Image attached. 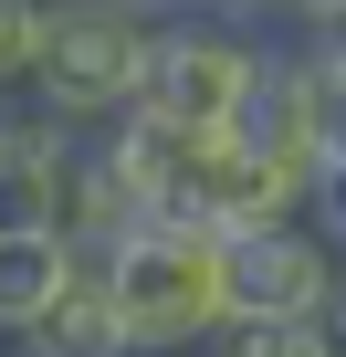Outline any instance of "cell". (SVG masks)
Returning a JSON list of instances; mask_svg holds the SVG:
<instances>
[{"instance_id": "6da1fadb", "label": "cell", "mask_w": 346, "mask_h": 357, "mask_svg": "<svg viewBox=\"0 0 346 357\" xmlns=\"http://www.w3.org/2000/svg\"><path fill=\"white\" fill-rule=\"evenodd\" d=\"M147 63H157V11H136V0H53V53H42L32 95H11V105H42L74 137H105L136 116Z\"/></svg>"}, {"instance_id": "7a4b0ae2", "label": "cell", "mask_w": 346, "mask_h": 357, "mask_svg": "<svg viewBox=\"0 0 346 357\" xmlns=\"http://www.w3.org/2000/svg\"><path fill=\"white\" fill-rule=\"evenodd\" d=\"M116 294L136 326V357H200L231 326V273H221V231L200 221H147L116 252Z\"/></svg>"}, {"instance_id": "3957f363", "label": "cell", "mask_w": 346, "mask_h": 357, "mask_svg": "<svg viewBox=\"0 0 346 357\" xmlns=\"http://www.w3.org/2000/svg\"><path fill=\"white\" fill-rule=\"evenodd\" d=\"M273 32L242 22V11H179V22H157V63H147V95L136 116L157 126H189V137H231L242 95L273 74Z\"/></svg>"}, {"instance_id": "277c9868", "label": "cell", "mask_w": 346, "mask_h": 357, "mask_svg": "<svg viewBox=\"0 0 346 357\" xmlns=\"http://www.w3.org/2000/svg\"><path fill=\"white\" fill-rule=\"evenodd\" d=\"M231 147H242V158H262V168H283L294 190L315 200V178L346 158V137H336V74H325L304 43H283V53H273V74L242 95Z\"/></svg>"}, {"instance_id": "5b68a950", "label": "cell", "mask_w": 346, "mask_h": 357, "mask_svg": "<svg viewBox=\"0 0 346 357\" xmlns=\"http://www.w3.org/2000/svg\"><path fill=\"white\" fill-rule=\"evenodd\" d=\"M221 273H231V315H336V294H346V252L315 231V211L231 231Z\"/></svg>"}, {"instance_id": "8992f818", "label": "cell", "mask_w": 346, "mask_h": 357, "mask_svg": "<svg viewBox=\"0 0 346 357\" xmlns=\"http://www.w3.org/2000/svg\"><path fill=\"white\" fill-rule=\"evenodd\" d=\"M22 357H136L126 294H116V252H74V284L11 336Z\"/></svg>"}, {"instance_id": "52a82bcc", "label": "cell", "mask_w": 346, "mask_h": 357, "mask_svg": "<svg viewBox=\"0 0 346 357\" xmlns=\"http://www.w3.org/2000/svg\"><path fill=\"white\" fill-rule=\"evenodd\" d=\"M74 147H84V137H74L63 116H42V105H11V126H0V190H11V221H53Z\"/></svg>"}, {"instance_id": "ba28073f", "label": "cell", "mask_w": 346, "mask_h": 357, "mask_svg": "<svg viewBox=\"0 0 346 357\" xmlns=\"http://www.w3.org/2000/svg\"><path fill=\"white\" fill-rule=\"evenodd\" d=\"M74 284V242L53 231V221H11V231H0V326H32L53 294Z\"/></svg>"}, {"instance_id": "9c48e42d", "label": "cell", "mask_w": 346, "mask_h": 357, "mask_svg": "<svg viewBox=\"0 0 346 357\" xmlns=\"http://www.w3.org/2000/svg\"><path fill=\"white\" fill-rule=\"evenodd\" d=\"M200 357H336V347H325V315H231Z\"/></svg>"}, {"instance_id": "30bf717a", "label": "cell", "mask_w": 346, "mask_h": 357, "mask_svg": "<svg viewBox=\"0 0 346 357\" xmlns=\"http://www.w3.org/2000/svg\"><path fill=\"white\" fill-rule=\"evenodd\" d=\"M42 53H53V0H0V63H11V95H32Z\"/></svg>"}, {"instance_id": "8fae6325", "label": "cell", "mask_w": 346, "mask_h": 357, "mask_svg": "<svg viewBox=\"0 0 346 357\" xmlns=\"http://www.w3.org/2000/svg\"><path fill=\"white\" fill-rule=\"evenodd\" d=\"M304 211H315V231H325V242L346 252V158H336V168L315 178V200H304Z\"/></svg>"}, {"instance_id": "7c38bea8", "label": "cell", "mask_w": 346, "mask_h": 357, "mask_svg": "<svg viewBox=\"0 0 346 357\" xmlns=\"http://www.w3.org/2000/svg\"><path fill=\"white\" fill-rule=\"evenodd\" d=\"M304 53H315V63L336 74V137H346V32H336V43H304Z\"/></svg>"}, {"instance_id": "4fadbf2b", "label": "cell", "mask_w": 346, "mask_h": 357, "mask_svg": "<svg viewBox=\"0 0 346 357\" xmlns=\"http://www.w3.org/2000/svg\"><path fill=\"white\" fill-rule=\"evenodd\" d=\"M325 347H336V357H346V294H336V315H325Z\"/></svg>"}]
</instances>
